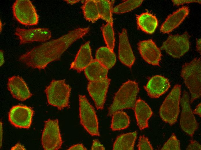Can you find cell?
Here are the masks:
<instances>
[{
    "label": "cell",
    "instance_id": "cell-27",
    "mask_svg": "<svg viewBox=\"0 0 201 150\" xmlns=\"http://www.w3.org/2000/svg\"><path fill=\"white\" fill-rule=\"evenodd\" d=\"M114 1V0H96L100 18L107 22L113 20L112 10Z\"/></svg>",
    "mask_w": 201,
    "mask_h": 150
},
{
    "label": "cell",
    "instance_id": "cell-20",
    "mask_svg": "<svg viewBox=\"0 0 201 150\" xmlns=\"http://www.w3.org/2000/svg\"><path fill=\"white\" fill-rule=\"evenodd\" d=\"M134 110L137 125L140 130L148 128V120L153 114L150 106L144 101L139 99L136 102Z\"/></svg>",
    "mask_w": 201,
    "mask_h": 150
},
{
    "label": "cell",
    "instance_id": "cell-28",
    "mask_svg": "<svg viewBox=\"0 0 201 150\" xmlns=\"http://www.w3.org/2000/svg\"><path fill=\"white\" fill-rule=\"evenodd\" d=\"M113 21L111 20L101 28L105 43L111 50L113 51L115 39L113 27Z\"/></svg>",
    "mask_w": 201,
    "mask_h": 150
},
{
    "label": "cell",
    "instance_id": "cell-24",
    "mask_svg": "<svg viewBox=\"0 0 201 150\" xmlns=\"http://www.w3.org/2000/svg\"><path fill=\"white\" fill-rule=\"evenodd\" d=\"M95 58L96 60L108 70L111 68L116 62L115 53L107 46L99 48L96 51Z\"/></svg>",
    "mask_w": 201,
    "mask_h": 150
},
{
    "label": "cell",
    "instance_id": "cell-40",
    "mask_svg": "<svg viewBox=\"0 0 201 150\" xmlns=\"http://www.w3.org/2000/svg\"><path fill=\"white\" fill-rule=\"evenodd\" d=\"M66 2L70 4H71L76 3L80 1V0H64Z\"/></svg>",
    "mask_w": 201,
    "mask_h": 150
},
{
    "label": "cell",
    "instance_id": "cell-3",
    "mask_svg": "<svg viewBox=\"0 0 201 150\" xmlns=\"http://www.w3.org/2000/svg\"><path fill=\"white\" fill-rule=\"evenodd\" d=\"M201 58H195L182 66L181 76L191 94L190 102L199 98L201 95Z\"/></svg>",
    "mask_w": 201,
    "mask_h": 150
},
{
    "label": "cell",
    "instance_id": "cell-10",
    "mask_svg": "<svg viewBox=\"0 0 201 150\" xmlns=\"http://www.w3.org/2000/svg\"><path fill=\"white\" fill-rule=\"evenodd\" d=\"M180 103L182 109L180 119V126L184 131L192 137L198 129L199 124L191 108L188 93L185 91H183Z\"/></svg>",
    "mask_w": 201,
    "mask_h": 150
},
{
    "label": "cell",
    "instance_id": "cell-23",
    "mask_svg": "<svg viewBox=\"0 0 201 150\" xmlns=\"http://www.w3.org/2000/svg\"><path fill=\"white\" fill-rule=\"evenodd\" d=\"M137 135L135 131L118 136L114 143L113 150H133Z\"/></svg>",
    "mask_w": 201,
    "mask_h": 150
},
{
    "label": "cell",
    "instance_id": "cell-26",
    "mask_svg": "<svg viewBox=\"0 0 201 150\" xmlns=\"http://www.w3.org/2000/svg\"><path fill=\"white\" fill-rule=\"evenodd\" d=\"M82 9L84 18L87 20L94 23L100 18L96 0H86L83 3Z\"/></svg>",
    "mask_w": 201,
    "mask_h": 150
},
{
    "label": "cell",
    "instance_id": "cell-1",
    "mask_svg": "<svg viewBox=\"0 0 201 150\" xmlns=\"http://www.w3.org/2000/svg\"><path fill=\"white\" fill-rule=\"evenodd\" d=\"M89 27L79 28L36 46L21 55L18 60L27 66L44 69L49 63L59 60L62 54L78 40L89 31Z\"/></svg>",
    "mask_w": 201,
    "mask_h": 150
},
{
    "label": "cell",
    "instance_id": "cell-5",
    "mask_svg": "<svg viewBox=\"0 0 201 150\" xmlns=\"http://www.w3.org/2000/svg\"><path fill=\"white\" fill-rule=\"evenodd\" d=\"M181 85H176L166 97L159 110L162 119L170 125L177 121L180 112Z\"/></svg>",
    "mask_w": 201,
    "mask_h": 150
},
{
    "label": "cell",
    "instance_id": "cell-32",
    "mask_svg": "<svg viewBox=\"0 0 201 150\" xmlns=\"http://www.w3.org/2000/svg\"><path fill=\"white\" fill-rule=\"evenodd\" d=\"M201 146L200 144L197 141L191 140L190 142L187 147L186 150H200Z\"/></svg>",
    "mask_w": 201,
    "mask_h": 150
},
{
    "label": "cell",
    "instance_id": "cell-16",
    "mask_svg": "<svg viewBox=\"0 0 201 150\" xmlns=\"http://www.w3.org/2000/svg\"><path fill=\"white\" fill-rule=\"evenodd\" d=\"M170 87L167 78L161 75H156L150 79L144 88L150 97L156 98L165 93Z\"/></svg>",
    "mask_w": 201,
    "mask_h": 150
},
{
    "label": "cell",
    "instance_id": "cell-15",
    "mask_svg": "<svg viewBox=\"0 0 201 150\" xmlns=\"http://www.w3.org/2000/svg\"><path fill=\"white\" fill-rule=\"evenodd\" d=\"M7 88L12 97L19 101H24L32 96L26 83L19 76L8 78Z\"/></svg>",
    "mask_w": 201,
    "mask_h": 150
},
{
    "label": "cell",
    "instance_id": "cell-30",
    "mask_svg": "<svg viewBox=\"0 0 201 150\" xmlns=\"http://www.w3.org/2000/svg\"><path fill=\"white\" fill-rule=\"evenodd\" d=\"M161 150H180L179 141L178 140L174 133L172 134L170 137L164 144Z\"/></svg>",
    "mask_w": 201,
    "mask_h": 150
},
{
    "label": "cell",
    "instance_id": "cell-25",
    "mask_svg": "<svg viewBox=\"0 0 201 150\" xmlns=\"http://www.w3.org/2000/svg\"><path fill=\"white\" fill-rule=\"evenodd\" d=\"M111 128L113 131L123 130L127 128L130 123L129 117L125 112L118 110L112 115Z\"/></svg>",
    "mask_w": 201,
    "mask_h": 150
},
{
    "label": "cell",
    "instance_id": "cell-14",
    "mask_svg": "<svg viewBox=\"0 0 201 150\" xmlns=\"http://www.w3.org/2000/svg\"><path fill=\"white\" fill-rule=\"evenodd\" d=\"M138 48L141 56L146 62L160 66L162 55L160 49L152 39L140 41Z\"/></svg>",
    "mask_w": 201,
    "mask_h": 150
},
{
    "label": "cell",
    "instance_id": "cell-38",
    "mask_svg": "<svg viewBox=\"0 0 201 150\" xmlns=\"http://www.w3.org/2000/svg\"><path fill=\"white\" fill-rule=\"evenodd\" d=\"M0 66H1L4 64V62L3 51V50H0Z\"/></svg>",
    "mask_w": 201,
    "mask_h": 150
},
{
    "label": "cell",
    "instance_id": "cell-39",
    "mask_svg": "<svg viewBox=\"0 0 201 150\" xmlns=\"http://www.w3.org/2000/svg\"><path fill=\"white\" fill-rule=\"evenodd\" d=\"M196 49L197 51L201 54V39L198 40L196 42Z\"/></svg>",
    "mask_w": 201,
    "mask_h": 150
},
{
    "label": "cell",
    "instance_id": "cell-35",
    "mask_svg": "<svg viewBox=\"0 0 201 150\" xmlns=\"http://www.w3.org/2000/svg\"><path fill=\"white\" fill-rule=\"evenodd\" d=\"M68 150H86L87 149L84 147L82 144H79L73 145L70 147Z\"/></svg>",
    "mask_w": 201,
    "mask_h": 150
},
{
    "label": "cell",
    "instance_id": "cell-8",
    "mask_svg": "<svg viewBox=\"0 0 201 150\" xmlns=\"http://www.w3.org/2000/svg\"><path fill=\"white\" fill-rule=\"evenodd\" d=\"M44 127L42 132L41 142L45 150H57L63 143L57 119H49L44 121Z\"/></svg>",
    "mask_w": 201,
    "mask_h": 150
},
{
    "label": "cell",
    "instance_id": "cell-33",
    "mask_svg": "<svg viewBox=\"0 0 201 150\" xmlns=\"http://www.w3.org/2000/svg\"><path fill=\"white\" fill-rule=\"evenodd\" d=\"M91 150H105V148L103 145L101 144L99 140L97 139L94 140Z\"/></svg>",
    "mask_w": 201,
    "mask_h": 150
},
{
    "label": "cell",
    "instance_id": "cell-19",
    "mask_svg": "<svg viewBox=\"0 0 201 150\" xmlns=\"http://www.w3.org/2000/svg\"><path fill=\"white\" fill-rule=\"evenodd\" d=\"M189 12L188 7L183 6L169 15L161 26V32L166 33L172 31L180 25Z\"/></svg>",
    "mask_w": 201,
    "mask_h": 150
},
{
    "label": "cell",
    "instance_id": "cell-34",
    "mask_svg": "<svg viewBox=\"0 0 201 150\" xmlns=\"http://www.w3.org/2000/svg\"><path fill=\"white\" fill-rule=\"evenodd\" d=\"M174 5L178 6L182 5L185 3H188L191 2H198L201 3L200 0H174L172 1Z\"/></svg>",
    "mask_w": 201,
    "mask_h": 150
},
{
    "label": "cell",
    "instance_id": "cell-18",
    "mask_svg": "<svg viewBox=\"0 0 201 150\" xmlns=\"http://www.w3.org/2000/svg\"><path fill=\"white\" fill-rule=\"evenodd\" d=\"M90 44V42L88 41L81 46L74 61L70 65V69L81 72L92 61L93 59Z\"/></svg>",
    "mask_w": 201,
    "mask_h": 150
},
{
    "label": "cell",
    "instance_id": "cell-36",
    "mask_svg": "<svg viewBox=\"0 0 201 150\" xmlns=\"http://www.w3.org/2000/svg\"><path fill=\"white\" fill-rule=\"evenodd\" d=\"M201 103L198 104L193 111V113L198 115L200 117L201 116Z\"/></svg>",
    "mask_w": 201,
    "mask_h": 150
},
{
    "label": "cell",
    "instance_id": "cell-31",
    "mask_svg": "<svg viewBox=\"0 0 201 150\" xmlns=\"http://www.w3.org/2000/svg\"><path fill=\"white\" fill-rule=\"evenodd\" d=\"M137 147L139 150L153 149L148 139L144 135L139 136Z\"/></svg>",
    "mask_w": 201,
    "mask_h": 150
},
{
    "label": "cell",
    "instance_id": "cell-37",
    "mask_svg": "<svg viewBox=\"0 0 201 150\" xmlns=\"http://www.w3.org/2000/svg\"><path fill=\"white\" fill-rule=\"evenodd\" d=\"M24 146L21 145L19 143H18L12 147L11 150H25Z\"/></svg>",
    "mask_w": 201,
    "mask_h": 150
},
{
    "label": "cell",
    "instance_id": "cell-17",
    "mask_svg": "<svg viewBox=\"0 0 201 150\" xmlns=\"http://www.w3.org/2000/svg\"><path fill=\"white\" fill-rule=\"evenodd\" d=\"M119 35V59L123 64L131 68L135 58L129 42L126 29H123Z\"/></svg>",
    "mask_w": 201,
    "mask_h": 150
},
{
    "label": "cell",
    "instance_id": "cell-9",
    "mask_svg": "<svg viewBox=\"0 0 201 150\" xmlns=\"http://www.w3.org/2000/svg\"><path fill=\"white\" fill-rule=\"evenodd\" d=\"M189 38L190 36L187 32L181 35L170 34L163 42L161 48L173 57L180 58L189 49Z\"/></svg>",
    "mask_w": 201,
    "mask_h": 150
},
{
    "label": "cell",
    "instance_id": "cell-2",
    "mask_svg": "<svg viewBox=\"0 0 201 150\" xmlns=\"http://www.w3.org/2000/svg\"><path fill=\"white\" fill-rule=\"evenodd\" d=\"M139 91L138 84L135 81L129 80L123 84L108 108V116H112L115 112L124 109H134Z\"/></svg>",
    "mask_w": 201,
    "mask_h": 150
},
{
    "label": "cell",
    "instance_id": "cell-11",
    "mask_svg": "<svg viewBox=\"0 0 201 150\" xmlns=\"http://www.w3.org/2000/svg\"><path fill=\"white\" fill-rule=\"evenodd\" d=\"M34 112L30 107L21 105L14 106L9 112V121L16 127L29 128L32 123Z\"/></svg>",
    "mask_w": 201,
    "mask_h": 150
},
{
    "label": "cell",
    "instance_id": "cell-7",
    "mask_svg": "<svg viewBox=\"0 0 201 150\" xmlns=\"http://www.w3.org/2000/svg\"><path fill=\"white\" fill-rule=\"evenodd\" d=\"M12 10L15 19L26 26L37 25L39 16L36 9L29 0H16L12 6Z\"/></svg>",
    "mask_w": 201,
    "mask_h": 150
},
{
    "label": "cell",
    "instance_id": "cell-12",
    "mask_svg": "<svg viewBox=\"0 0 201 150\" xmlns=\"http://www.w3.org/2000/svg\"><path fill=\"white\" fill-rule=\"evenodd\" d=\"M15 34L18 37L20 44L34 42H44L51 37L50 30L45 28L25 29L18 27L16 29Z\"/></svg>",
    "mask_w": 201,
    "mask_h": 150
},
{
    "label": "cell",
    "instance_id": "cell-29",
    "mask_svg": "<svg viewBox=\"0 0 201 150\" xmlns=\"http://www.w3.org/2000/svg\"><path fill=\"white\" fill-rule=\"evenodd\" d=\"M143 1L142 0H127L113 8L112 12L120 14L131 11L139 7Z\"/></svg>",
    "mask_w": 201,
    "mask_h": 150
},
{
    "label": "cell",
    "instance_id": "cell-13",
    "mask_svg": "<svg viewBox=\"0 0 201 150\" xmlns=\"http://www.w3.org/2000/svg\"><path fill=\"white\" fill-rule=\"evenodd\" d=\"M110 81L107 78L98 81H89L88 83L87 90L97 110L103 108Z\"/></svg>",
    "mask_w": 201,
    "mask_h": 150
},
{
    "label": "cell",
    "instance_id": "cell-6",
    "mask_svg": "<svg viewBox=\"0 0 201 150\" xmlns=\"http://www.w3.org/2000/svg\"><path fill=\"white\" fill-rule=\"evenodd\" d=\"M80 122L86 131L92 136H100L97 117L93 107L84 95H79Z\"/></svg>",
    "mask_w": 201,
    "mask_h": 150
},
{
    "label": "cell",
    "instance_id": "cell-21",
    "mask_svg": "<svg viewBox=\"0 0 201 150\" xmlns=\"http://www.w3.org/2000/svg\"><path fill=\"white\" fill-rule=\"evenodd\" d=\"M108 69L96 59L84 70L86 77L89 81L100 80L107 78Z\"/></svg>",
    "mask_w": 201,
    "mask_h": 150
},
{
    "label": "cell",
    "instance_id": "cell-22",
    "mask_svg": "<svg viewBox=\"0 0 201 150\" xmlns=\"http://www.w3.org/2000/svg\"><path fill=\"white\" fill-rule=\"evenodd\" d=\"M136 18L137 25L141 30L149 34L154 32L158 24L155 16L146 12L137 15Z\"/></svg>",
    "mask_w": 201,
    "mask_h": 150
},
{
    "label": "cell",
    "instance_id": "cell-4",
    "mask_svg": "<svg viewBox=\"0 0 201 150\" xmlns=\"http://www.w3.org/2000/svg\"><path fill=\"white\" fill-rule=\"evenodd\" d=\"M71 90L65 79L52 80L45 90L49 104L59 110L66 107L69 108Z\"/></svg>",
    "mask_w": 201,
    "mask_h": 150
}]
</instances>
